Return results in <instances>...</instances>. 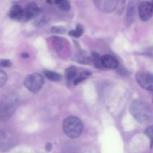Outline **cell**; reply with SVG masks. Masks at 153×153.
<instances>
[{"label":"cell","mask_w":153,"mask_h":153,"mask_svg":"<svg viewBox=\"0 0 153 153\" xmlns=\"http://www.w3.org/2000/svg\"><path fill=\"white\" fill-rule=\"evenodd\" d=\"M136 79L139 85L144 89L153 91V76L144 71H140L136 74Z\"/></svg>","instance_id":"cell-6"},{"label":"cell","mask_w":153,"mask_h":153,"mask_svg":"<svg viewBox=\"0 0 153 153\" xmlns=\"http://www.w3.org/2000/svg\"><path fill=\"white\" fill-rule=\"evenodd\" d=\"M65 76L67 78V81L71 82V81H74L75 79L78 76V71L77 68L76 67H70L67 68L65 71Z\"/></svg>","instance_id":"cell-12"},{"label":"cell","mask_w":153,"mask_h":153,"mask_svg":"<svg viewBox=\"0 0 153 153\" xmlns=\"http://www.w3.org/2000/svg\"><path fill=\"white\" fill-rule=\"evenodd\" d=\"M66 31V29L64 27H52V32L54 34H63Z\"/></svg>","instance_id":"cell-21"},{"label":"cell","mask_w":153,"mask_h":153,"mask_svg":"<svg viewBox=\"0 0 153 153\" xmlns=\"http://www.w3.org/2000/svg\"><path fill=\"white\" fill-rule=\"evenodd\" d=\"M7 82V75L4 71L0 70V88L3 86Z\"/></svg>","instance_id":"cell-20"},{"label":"cell","mask_w":153,"mask_h":153,"mask_svg":"<svg viewBox=\"0 0 153 153\" xmlns=\"http://www.w3.org/2000/svg\"><path fill=\"white\" fill-rule=\"evenodd\" d=\"M43 76L39 73H32L27 76L24 82V85L28 91L32 93H37L42 88L43 85Z\"/></svg>","instance_id":"cell-5"},{"label":"cell","mask_w":153,"mask_h":153,"mask_svg":"<svg viewBox=\"0 0 153 153\" xmlns=\"http://www.w3.org/2000/svg\"><path fill=\"white\" fill-rule=\"evenodd\" d=\"M92 56L94 62V65L97 68H102V67H103L102 64V57L98 53H97V52H94Z\"/></svg>","instance_id":"cell-17"},{"label":"cell","mask_w":153,"mask_h":153,"mask_svg":"<svg viewBox=\"0 0 153 153\" xmlns=\"http://www.w3.org/2000/svg\"><path fill=\"white\" fill-rule=\"evenodd\" d=\"M134 5L132 1H130L128 4V9H127L126 15V23L128 25L132 23L134 20Z\"/></svg>","instance_id":"cell-13"},{"label":"cell","mask_w":153,"mask_h":153,"mask_svg":"<svg viewBox=\"0 0 153 153\" xmlns=\"http://www.w3.org/2000/svg\"><path fill=\"white\" fill-rule=\"evenodd\" d=\"M22 57H23V58H28V54H26V53H24V54H22Z\"/></svg>","instance_id":"cell-24"},{"label":"cell","mask_w":153,"mask_h":153,"mask_svg":"<svg viewBox=\"0 0 153 153\" xmlns=\"http://www.w3.org/2000/svg\"><path fill=\"white\" fill-rule=\"evenodd\" d=\"M64 131L70 138L79 137L83 131V124L79 118L70 116L66 118L63 123Z\"/></svg>","instance_id":"cell-3"},{"label":"cell","mask_w":153,"mask_h":153,"mask_svg":"<svg viewBox=\"0 0 153 153\" xmlns=\"http://www.w3.org/2000/svg\"><path fill=\"white\" fill-rule=\"evenodd\" d=\"M130 111L134 118L141 123H147L152 120V113L146 103L139 100L132 102Z\"/></svg>","instance_id":"cell-1"},{"label":"cell","mask_w":153,"mask_h":153,"mask_svg":"<svg viewBox=\"0 0 153 153\" xmlns=\"http://www.w3.org/2000/svg\"><path fill=\"white\" fill-rule=\"evenodd\" d=\"M17 105V98L15 96H4L0 101V121L8 120L13 115Z\"/></svg>","instance_id":"cell-2"},{"label":"cell","mask_w":153,"mask_h":153,"mask_svg":"<svg viewBox=\"0 0 153 153\" xmlns=\"http://www.w3.org/2000/svg\"><path fill=\"white\" fill-rule=\"evenodd\" d=\"M102 64L103 67L108 69H116L119 66V62L117 58L110 55H105L102 57Z\"/></svg>","instance_id":"cell-10"},{"label":"cell","mask_w":153,"mask_h":153,"mask_svg":"<svg viewBox=\"0 0 153 153\" xmlns=\"http://www.w3.org/2000/svg\"><path fill=\"white\" fill-rule=\"evenodd\" d=\"M83 31H84L83 27H82L81 25H78L77 27L76 28V29L70 31V32H69V34H70V36H72V37H79L80 36H82Z\"/></svg>","instance_id":"cell-16"},{"label":"cell","mask_w":153,"mask_h":153,"mask_svg":"<svg viewBox=\"0 0 153 153\" xmlns=\"http://www.w3.org/2000/svg\"><path fill=\"white\" fill-rule=\"evenodd\" d=\"M59 1L60 0H46V1H47L49 4H58Z\"/></svg>","instance_id":"cell-23"},{"label":"cell","mask_w":153,"mask_h":153,"mask_svg":"<svg viewBox=\"0 0 153 153\" xmlns=\"http://www.w3.org/2000/svg\"><path fill=\"white\" fill-rule=\"evenodd\" d=\"M40 13V8L37 4L34 2H31L26 6L24 10V17L26 19H31L37 16Z\"/></svg>","instance_id":"cell-9"},{"label":"cell","mask_w":153,"mask_h":153,"mask_svg":"<svg viewBox=\"0 0 153 153\" xmlns=\"http://www.w3.org/2000/svg\"><path fill=\"white\" fill-rule=\"evenodd\" d=\"M8 15L11 19L18 20L24 17V10L19 5H14L10 8Z\"/></svg>","instance_id":"cell-11"},{"label":"cell","mask_w":153,"mask_h":153,"mask_svg":"<svg viewBox=\"0 0 153 153\" xmlns=\"http://www.w3.org/2000/svg\"><path fill=\"white\" fill-rule=\"evenodd\" d=\"M96 7L102 12L110 13L117 7L119 0H94Z\"/></svg>","instance_id":"cell-7"},{"label":"cell","mask_w":153,"mask_h":153,"mask_svg":"<svg viewBox=\"0 0 153 153\" xmlns=\"http://www.w3.org/2000/svg\"><path fill=\"white\" fill-rule=\"evenodd\" d=\"M17 143L16 134L7 130H0V152H5Z\"/></svg>","instance_id":"cell-4"},{"label":"cell","mask_w":153,"mask_h":153,"mask_svg":"<svg viewBox=\"0 0 153 153\" xmlns=\"http://www.w3.org/2000/svg\"><path fill=\"white\" fill-rule=\"evenodd\" d=\"M12 65L11 61L9 60H0V67H9Z\"/></svg>","instance_id":"cell-22"},{"label":"cell","mask_w":153,"mask_h":153,"mask_svg":"<svg viewBox=\"0 0 153 153\" xmlns=\"http://www.w3.org/2000/svg\"><path fill=\"white\" fill-rule=\"evenodd\" d=\"M58 5L61 10L67 11L70 9V4L68 0H60L58 3Z\"/></svg>","instance_id":"cell-18"},{"label":"cell","mask_w":153,"mask_h":153,"mask_svg":"<svg viewBox=\"0 0 153 153\" xmlns=\"http://www.w3.org/2000/svg\"><path fill=\"white\" fill-rule=\"evenodd\" d=\"M138 13L142 20H148L153 14V5L149 1H143L139 4Z\"/></svg>","instance_id":"cell-8"},{"label":"cell","mask_w":153,"mask_h":153,"mask_svg":"<svg viewBox=\"0 0 153 153\" xmlns=\"http://www.w3.org/2000/svg\"><path fill=\"white\" fill-rule=\"evenodd\" d=\"M145 134L150 139L151 146H153V126H151L149 128H146L145 131Z\"/></svg>","instance_id":"cell-19"},{"label":"cell","mask_w":153,"mask_h":153,"mask_svg":"<svg viewBox=\"0 0 153 153\" xmlns=\"http://www.w3.org/2000/svg\"><path fill=\"white\" fill-rule=\"evenodd\" d=\"M91 76V73L88 71H84L82 73H81L79 76H77V77L75 79V80L73 81V84L75 85H79V83L82 82L83 81H85V79H88L89 76Z\"/></svg>","instance_id":"cell-15"},{"label":"cell","mask_w":153,"mask_h":153,"mask_svg":"<svg viewBox=\"0 0 153 153\" xmlns=\"http://www.w3.org/2000/svg\"><path fill=\"white\" fill-rule=\"evenodd\" d=\"M152 5H153V0H152Z\"/></svg>","instance_id":"cell-25"},{"label":"cell","mask_w":153,"mask_h":153,"mask_svg":"<svg viewBox=\"0 0 153 153\" xmlns=\"http://www.w3.org/2000/svg\"><path fill=\"white\" fill-rule=\"evenodd\" d=\"M44 75L49 80L52 81V82H59L60 80H61V76L56 72L51 71V70H45Z\"/></svg>","instance_id":"cell-14"}]
</instances>
